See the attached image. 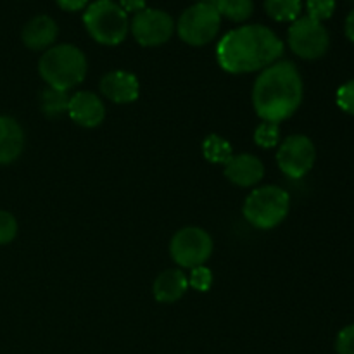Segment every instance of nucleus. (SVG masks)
I'll return each mask as SVG.
<instances>
[{
  "instance_id": "obj_1",
  "label": "nucleus",
  "mask_w": 354,
  "mask_h": 354,
  "mask_svg": "<svg viewBox=\"0 0 354 354\" xmlns=\"http://www.w3.org/2000/svg\"><path fill=\"white\" fill-rule=\"evenodd\" d=\"M282 54L283 41L263 24H248L228 31L216 47L218 62L232 75L263 71Z\"/></svg>"
},
{
  "instance_id": "obj_2",
  "label": "nucleus",
  "mask_w": 354,
  "mask_h": 354,
  "mask_svg": "<svg viewBox=\"0 0 354 354\" xmlns=\"http://www.w3.org/2000/svg\"><path fill=\"white\" fill-rule=\"evenodd\" d=\"M303 100V80L290 61L273 62L258 76L252 104L263 121L277 123L292 116Z\"/></svg>"
},
{
  "instance_id": "obj_3",
  "label": "nucleus",
  "mask_w": 354,
  "mask_h": 354,
  "mask_svg": "<svg viewBox=\"0 0 354 354\" xmlns=\"http://www.w3.org/2000/svg\"><path fill=\"white\" fill-rule=\"evenodd\" d=\"M38 71L48 86L68 92L69 88L80 85L85 80V54L75 45H55L41 55Z\"/></svg>"
},
{
  "instance_id": "obj_4",
  "label": "nucleus",
  "mask_w": 354,
  "mask_h": 354,
  "mask_svg": "<svg viewBox=\"0 0 354 354\" xmlns=\"http://www.w3.org/2000/svg\"><path fill=\"white\" fill-rule=\"evenodd\" d=\"M86 31L95 41L102 45H118L127 38L128 16L120 3L113 0H95L83 14Z\"/></svg>"
},
{
  "instance_id": "obj_5",
  "label": "nucleus",
  "mask_w": 354,
  "mask_h": 354,
  "mask_svg": "<svg viewBox=\"0 0 354 354\" xmlns=\"http://www.w3.org/2000/svg\"><path fill=\"white\" fill-rule=\"evenodd\" d=\"M290 197L275 185L259 187L252 190L244 204V216L252 227L270 230L286 220L289 213Z\"/></svg>"
},
{
  "instance_id": "obj_6",
  "label": "nucleus",
  "mask_w": 354,
  "mask_h": 354,
  "mask_svg": "<svg viewBox=\"0 0 354 354\" xmlns=\"http://www.w3.org/2000/svg\"><path fill=\"white\" fill-rule=\"evenodd\" d=\"M221 16L213 2H199L196 6L189 7L185 12L180 16L176 30L178 37L185 44L201 47V45L209 44L220 31Z\"/></svg>"
},
{
  "instance_id": "obj_7",
  "label": "nucleus",
  "mask_w": 354,
  "mask_h": 354,
  "mask_svg": "<svg viewBox=\"0 0 354 354\" xmlns=\"http://www.w3.org/2000/svg\"><path fill=\"white\" fill-rule=\"evenodd\" d=\"M169 252L176 265L183 268H196L209 259L213 252V239L203 228L187 227L173 235Z\"/></svg>"
},
{
  "instance_id": "obj_8",
  "label": "nucleus",
  "mask_w": 354,
  "mask_h": 354,
  "mask_svg": "<svg viewBox=\"0 0 354 354\" xmlns=\"http://www.w3.org/2000/svg\"><path fill=\"white\" fill-rule=\"evenodd\" d=\"M328 31L320 21H315L311 17H297L289 28V47L296 55L303 59L322 57L328 50Z\"/></svg>"
},
{
  "instance_id": "obj_9",
  "label": "nucleus",
  "mask_w": 354,
  "mask_h": 354,
  "mask_svg": "<svg viewBox=\"0 0 354 354\" xmlns=\"http://www.w3.org/2000/svg\"><path fill=\"white\" fill-rule=\"evenodd\" d=\"M317 151L315 144L304 135H290L280 145L277 152V162L280 169L290 178H303L313 168Z\"/></svg>"
},
{
  "instance_id": "obj_10",
  "label": "nucleus",
  "mask_w": 354,
  "mask_h": 354,
  "mask_svg": "<svg viewBox=\"0 0 354 354\" xmlns=\"http://www.w3.org/2000/svg\"><path fill=\"white\" fill-rule=\"evenodd\" d=\"M131 33L144 47L166 44L175 31V21L168 12L159 9H144L131 19Z\"/></svg>"
},
{
  "instance_id": "obj_11",
  "label": "nucleus",
  "mask_w": 354,
  "mask_h": 354,
  "mask_svg": "<svg viewBox=\"0 0 354 354\" xmlns=\"http://www.w3.org/2000/svg\"><path fill=\"white\" fill-rule=\"evenodd\" d=\"M68 114L80 127L95 128L106 118V107L102 100L92 92H76L69 97Z\"/></svg>"
},
{
  "instance_id": "obj_12",
  "label": "nucleus",
  "mask_w": 354,
  "mask_h": 354,
  "mask_svg": "<svg viewBox=\"0 0 354 354\" xmlns=\"http://www.w3.org/2000/svg\"><path fill=\"white\" fill-rule=\"evenodd\" d=\"M100 92L116 104H130L138 99L140 85L137 76L128 71H111L100 80Z\"/></svg>"
},
{
  "instance_id": "obj_13",
  "label": "nucleus",
  "mask_w": 354,
  "mask_h": 354,
  "mask_svg": "<svg viewBox=\"0 0 354 354\" xmlns=\"http://www.w3.org/2000/svg\"><path fill=\"white\" fill-rule=\"evenodd\" d=\"M263 175H265V166L252 154L234 156L225 165V176L239 187L256 185Z\"/></svg>"
},
{
  "instance_id": "obj_14",
  "label": "nucleus",
  "mask_w": 354,
  "mask_h": 354,
  "mask_svg": "<svg viewBox=\"0 0 354 354\" xmlns=\"http://www.w3.org/2000/svg\"><path fill=\"white\" fill-rule=\"evenodd\" d=\"M57 24L50 16H35L33 19L28 21L23 28V44L31 50H45L50 47L57 38Z\"/></svg>"
},
{
  "instance_id": "obj_15",
  "label": "nucleus",
  "mask_w": 354,
  "mask_h": 354,
  "mask_svg": "<svg viewBox=\"0 0 354 354\" xmlns=\"http://www.w3.org/2000/svg\"><path fill=\"white\" fill-rule=\"evenodd\" d=\"M24 133L21 124L10 116H0V166L10 165L21 156Z\"/></svg>"
},
{
  "instance_id": "obj_16",
  "label": "nucleus",
  "mask_w": 354,
  "mask_h": 354,
  "mask_svg": "<svg viewBox=\"0 0 354 354\" xmlns=\"http://www.w3.org/2000/svg\"><path fill=\"white\" fill-rule=\"evenodd\" d=\"M189 289V279L180 270H166L156 279L154 297L159 303H175Z\"/></svg>"
},
{
  "instance_id": "obj_17",
  "label": "nucleus",
  "mask_w": 354,
  "mask_h": 354,
  "mask_svg": "<svg viewBox=\"0 0 354 354\" xmlns=\"http://www.w3.org/2000/svg\"><path fill=\"white\" fill-rule=\"evenodd\" d=\"M69 95L66 90L59 88H45L40 95V107L41 113L48 118H59L61 114L68 113Z\"/></svg>"
},
{
  "instance_id": "obj_18",
  "label": "nucleus",
  "mask_w": 354,
  "mask_h": 354,
  "mask_svg": "<svg viewBox=\"0 0 354 354\" xmlns=\"http://www.w3.org/2000/svg\"><path fill=\"white\" fill-rule=\"evenodd\" d=\"M203 154L213 165H227L234 158L230 142L225 140L223 137H218V135H209L203 142Z\"/></svg>"
},
{
  "instance_id": "obj_19",
  "label": "nucleus",
  "mask_w": 354,
  "mask_h": 354,
  "mask_svg": "<svg viewBox=\"0 0 354 354\" xmlns=\"http://www.w3.org/2000/svg\"><path fill=\"white\" fill-rule=\"evenodd\" d=\"M214 7L218 9L220 16H225L227 19L242 23L249 19L254 12V3L252 0H213Z\"/></svg>"
},
{
  "instance_id": "obj_20",
  "label": "nucleus",
  "mask_w": 354,
  "mask_h": 354,
  "mask_svg": "<svg viewBox=\"0 0 354 354\" xmlns=\"http://www.w3.org/2000/svg\"><path fill=\"white\" fill-rule=\"evenodd\" d=\"M303 0H265V10L272 19L280 21H296L301 14Z\"/></svg>"
},
{
  "instance_id": "obj_21",
  "label": "nucleus",
  "mask_w": 354,
  "mask_h": 354,
  "mask_svg": "<svg viewBox=\"0 0 354 354\" xmlns=\"http://www.w3.org/2000/svg\"><path fill=\"white\" fill-rule=\"evenodd\" d=\"M280 140V128L277 123H270V121H263L254 131V142L256 145L263 149H272L279 144Z\"/></svg>"
},
{
  "instance_id": "obj_22",
  "label": "nucleus",
  "mask_w": 354,
  "mask_h": 354,
  "mask_svg": "<svg viewBox=\"0 0 354 354\" xmlns=\"http://www.w3.org/2000/svg\"><path fill=\"white\" fill-rule=\"evenodd\" d=\"M308 17L315 21H325L332 17L335 10V0H308Z\"/></svg>"
},
{
  "instance_id": "obj_23",
  "label": "nucleus",
  "mask_w": 354,
  "mask_h": 354,
  "mask_svg": "<svg viewBox=\"0 0 354 354\" xmlns=\"http://www.w3.org/2000/svg\"><path fill=\"white\" fill-rule=\"evenodd\" d=\"M189 283L192 289L199 290V292H207L211 286H213V273L204 265L196 266V268H192V273H190Z\"/></svg>"
},
{
  "instance_id": "obj_24",
  "label": "nucleus",
  "mask_w": 354,
  "mask_h": 354,
  "mask_svg": "<svg viewBox=\"0 0 354 354\" xmlns=\"http://www.w3.org/2000/svg\"><path fill=\"white\" fill-rule=\"evenodd\" d=\"M17 234V221L7 211H0V245H6L14 241Z\"/></svg>"
},
{
  "instance_id": "obj_25",
  "label": "nucleus",
  "mask_w": 354,
  "mask_h": 354,
  "mask_svg": "<svg viewBox=\"0 0 354 354\" xmlns=\"http://www.w3.org/2000/svg\"><path fill=\"white\" fill-rule=\"evenodd\" d=\"M335 100H337V106L341 107L344 113L353 114L354 116V80H349L348 83L339 86Z\"/></svg>"
},
{
  "instance_id": "obj_26",
  "label": "nucleus",
  "mask_w": 354,
  "mask_h": 354,
  "mask_svg": "<svg viewBox=\"0 0 354 354\" xmlns=\"http://www.w3.org/2000/svg\"><path fill=\"white\" fill-rule=\"evenodd\" d=\"M337 354H354V324L342 328L335 339Z\"/></svg>"
},
{
  "instance_id": "obj_27",
  "label": "nucleus",
  "mask_w": 354,
  "mask_h": 354,
  "mask_svg": "<svg viewBox=\"0 0 354 354\" xmlns=\"http://www.w3.org/2000/svg\"><path fill=\"white\" fill-rule=\"evenodd\" d=\"M120 6L124 12H140L145 9V0H120Z\"/></svg>"
},
{
  "instance_id": "obj_28",
  "label": "nucleus",
  "mask_w": 354,
  "mask_h": 354,
  "mask_svg": "<svg viewBox=\"0 0 354 354\" xmlns=\"http://www.w3.org/2000/svg\"><path fill=\"white\" fill-rule=\"evenodd\" d=\"M55 2H57V6L61 7V9L75 12V10L83 9V7L88 3V0H55Z\"/></svg>"
},
{
  "instance_id": "obj_29",
  "label": "nucleus",
  "mask_w": 354,
  "mask_h": 354,
  "mask_svg": "<svg viewBox=\"0 0 354 354\" xmlns=\"http://www.w3.org/2000/svg\"><path fill=\"white\" fill-rule=\"evenodd\" d=\"M344 30H346V37H348L349 40H351L354 44V9L351 10V12H349V16L346 17Z\"/></svg>"
},
{
  "instance_id": "obj_30",
  "label": "nucleus",
  "mask_w": 354,
  "mask_h": 354,
  "mask_svg": "<svg viewBox=\"0 0 354 354\" xmlns=\"http://www.w3.org/2000/svg\"><path fill=\"white\" fill-rule=\"evenodd\" d=\"M199 2H213V0H199Z\"/></svg>"
},
{
  "instance_id": "obj_31",
  "label": "nucleus",
  "mask_w": 354,
  "mask_h": 354,
  "mask_svg": "<svg viewBox=\"0 0 354 354\" xmlns=\"http://www.w3.org/2000/svg\"><path fill=\"white\" fill-rule=\"evenodd\" d=\"M353 2H354V0H353Z\"/></svg>"
}]
</instances>
